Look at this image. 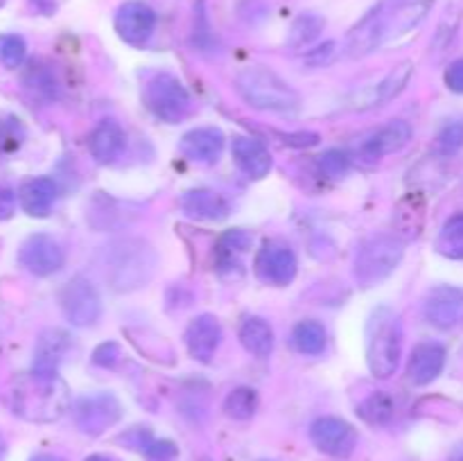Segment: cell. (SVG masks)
<instances>
[{"label": "cell", "mask_w": 463, "mask_h": 461, "mask_svg": "<svg viewBox=\"0 0 463 461\" xmlns=\"http://www.w3.org/2000/svg\"><path fill=\"white\" fill-rule=\"evenodd\" d=\"M384 43H387V0L369 9L353 25L346 36V43H344V52L351 59H360L375 52Z\"/></svg>", "instance_id": "obj_10"}, {"label": "cell", "mask_w": 463, "mask_h": 461, "mask_svg": "<svg viewBox=\"0 0 463 461\" xmlns=\"http://www.w3.org/2000/svg\"><path fill=\"white\" fill-rule=\"evenodd\" d=\"M72 416H75V425L81 432L89 434V437H99L122 419V405L113 393H90V396H81L75 402Z\"/></svg>", "instance_id": "obj_9"}, {"label": "cell", "mask_w": 463, "mask_h": 461, "mask_svg": "<svg viewBox=\"0 0 463 461\" xmlns=\"http://www.w3.org/2000/svg\"><path fill=\"white\" fill-rule=\"evenodd\" d=\"M463 147V120H452L439 131L437 149L443 156H455Z\"/></svg>", "instance_id": "obj_36"}, {"label": "cell", "mask_w": 463, "mask_h": 461, "mask_svg": "<svg viewBox=\"0 0 463 461\" xmlns=\"http://www.w3.org/2000/svg\"><path fill=\"white\" fill-rule=\"evenodd\" d=\"M16 199H18V194L14 193L9 185L0 183V221L9 220V217L16 212Z\"/></svg>", "instance_id": "obj_44"}, {"label": "cell", "mask_w": 463, "mask_h": 461, "mask_svg": "<svg viewBox=\"0 0 463 461\" xmlns=\"http://www.w3.org/2000/svg\"><path fill=\"white\" fill-rule=\"evenodd\" d=\"M5 455H7V441H5V437L0 434V461L5 459Z\"/></svg>", "instance_id": "obj_48"}, {"label": "cell", "mask_w": 463, "mask_h": 461, "mask_svg": "<svg viewBox=\"0 0 463 461\" xmlns=\"http://www.w3.org/2000/svg\"><path fill=\"white\" fill-rule=\"evenodd\" d=\"M276 138H280V143L289 145V147H315L319 145L321 136L315 134V131H289V134H283V131H271Z\"/></svg>", "instance_id": "obj_40"}, {"label": "cell", "mask_w": 463, "mask_h": 461, "mask_svg": "<svg viewBox=\"0 0 463 461\" xmlns=\"http://www.w3.org/2000/svg\"><path fill=\"white\" fill-rule=\"evenodd\" d=\"M459 461H463V456H461V459H459Z\"/></svg>", "instance_id": "obj_50"}, {"label": "cell", "mask_w": 463, "mask_h": 461, "mask_svg": "<svg viewBox=\"0 0 463 461\" xmlns=\"http://www.w3.org/2000/svg\"><path fill=\"white\" fill-rule=\"evenodd\" d=\"M23 86L39 99H57L59 90H61L57 72L52 71V66L43 61L30 63V68L23 75Z\"/></svg>", "instance_id": "obj_29"}, {"label": "cell", "mask_w": 463, "mask_h": 461, "mask_svg": "<svg viewBox=\"0 0 463 461\" xmlns=\"http://www.w3.org/2000/svg\"><path fill=\"white\" fill-rule=\"evenodd\" d=\"M143 104L147 111L167 125H179L193 116L194 102L184 81L172 72H156L143 86Z\"/></svg>", "instance_id": "obj_6"}, {"label": "cell", "mask_w": 463, "mask_h": 461, "mask_svg": "<svg viewBox=\"0 0 463 461\" xmlns=\"http://www.w3.org/2000/svg\"><path fill=\"white\" fill-rule=\"evenodd\" d=\"M9 407L21 419L32 423H52L66 414L71 393L59 373H21L9 387Z\"/></svg>", "instance_id": "obj_1"}, {"label": "cell", "mask_w": 463, "mask_h": 461, "mask_svg": "<svg viewBox=\"0 0 463 461\" xmlns=\"http://www.w3.org/2000/svg\"><path fill=\"white\" fill-rule=\"evenodd\" d=\"M446 366V346L439 342H423L411 351L407 378L416 387L434 382Z\"/></svg>", "instance_id": "obj_20"}, {"label": "cell", "mask_w": 463, "mask_h": 461, "mask_svg": "<svg viewBox=\"0 0 463 461\" xmlns=\"http://www.w3.org/2000/svg\"><path fill=\"white\" fill-rule=\"evenodd\" d=\"M411 72H414V66L410 61H402L401 66L392 68L387 75L383 77L380 81H375L373 86L364 89L362 93H357L353 98V108H373V107H383V104L392 102L396 95H401L405 90V86L410 84Z\"/></svg>", "instance_id": "obj_16"}, {"label": "cell", "mask_w": 463, "mask_h": 461, "mask_svg": "<svg viewBox=\"0 0 463 461\" xmlns=\"http://www.w3.org/2000/svg\"><path fill=\"white\" fill-rule=\"evenodd\" d=\"M30 3L34 5L41 14H45V16H50V14L57 9V0H30Z\"/></svg>", "instance_id": "obj_45"}, {"label": "cell", "mask_w": 463, "mask_h": 461, "mask_svg": "<svg viewBox=\"0 0 463 461\" xmlns=\"http://www.w3.org/2000/svg\"><path fill=\"white\" fill-rule=\"evenodd\" d=\"M434 0H387V43L423 23Z\"/></svg>", "instance_id": "obj_23"}, {"label": "cell", "mask_w": 463, "mask_h": 461, "mask_svg": "<svg viewBox=\"0 0 463 461\" xmlns=\"http://www.w3.org/2000/svg\"><path fill=\"white\" fill-rule=\"evenodd\" d=\"M59 301H61L63 316L77 328L95 325L102 316V298H99L95 285L84 276H75V278L68 280L63 285Z\"/></svg>", "instance_id": "obj_8"}, {"label": "cell", "mask_w": 463, "mask_h": 461, "mask_svg": "<svg viewBox=\"0 0 463 461\" xmlns=\"http://www.w3.org/2000/svg\"><path fill=\"white\" fill-rule=\"evenodd\" d=\"M127 147V134L122 129V125L113 118L98 122L93 131L89 136V152L102 165L118 161L122 156Z\"/></svg>", "instance_id": "obj_22"}, {"label": "cell", "mask_w": 463, "mask_h": 461, "mask_svg": "<svg viewBox=\"0 0 463 461\" xmlns=\"http://www.w3.org/2000/svg\"><path fill=\"white\" fill-rule=\"evenodd\" d=\"M59 197L57 181L50 176H32L18 190V202L30 217H48Z\"/></svg>", "instance_id": "obj_24"}, {"label": "cell", "mask_w": 463, "mask_h": 461, "mask_svg": "<svg viewBox=\"0 0 463 461\" xmlns=\"http://www.w3.org/2000/svg\"><path fill=\"white\" fill-rule=\"evenodd\" d=\"M411 140V127L405 120H389L378 131L369 136L360 145V154L366 161H380V158L396 154Z\"/></svg>", "instance_id": "obj_18"}, {"label": "cell", "mask_w": 463, "mask_h": 461, "mask_svg": "<svg viewBox=\"0 0 463 461\" xmlns=\"http://www.w3.org/2000/svg\"><path fill=\"white\" fill-rule=\"evenodd\" d=\"M235 90L249 107L258 111L289 116L301 107L297 90L265 66H247L235 75Z\"/></svg>", "instance_id": "obj_3"}, {"label": "cell", "mask_w": 463, "mask_h": 461, "mask_svg": "<svg viewBox=\"0 0 463 461\" xmlns=\"http://www.w3.org/2000/svg\"><path fill=\"white\" fill-rule=\"evenodd\" d=\"M5 3V0H0V5H3Z\"/></svg>", "instance_id": "obj_49"}, {"label": "cell", "mask_w": 463, "mask_h": 461, "mask_svg": "<svg viewBox=\"0 0 463 461\" xmlns=\"http://www.w3.org/2000/svg\"><path fill=\"white\" fill-rule=\"evenodd\" d=\"M104 249V278L116 292H134L152 280L158 258L145 240H118Z\"/></svg>", "instance_id": "obj_2"}, {"label": "cell", "mask_w": 463, "mask_h": 461, "mask_svg": "<svg viewBox=\"0 0 463 461\" xmlns=\"http://www.w3.org/2000/svg\"><path fill=\"white\" fill-rule=\"evenodd\" d=\"M222 337H224V333H222V324L217 321V316L199 315L185 328V348H188L193 360L208 364L215 357Z\"/></svg>", "instance_id": "obj_15"}, {"label": "cell", "mask_w": 463, "mask_h": 461, "mask_svg": "<svg viewBox=\"0 0 463 461\" xmlns=\"http://www.w3.org/2000/svg\"><path fill=\"white\" fill-rule=\"evenodd\" d=\"M292 346L306 357H317L328 346V333L317 319H303L292 330Z\"/></svg>", "instance_id": "obj_28"}, {"label": "cell", "mask_w": 463, "mask_h": 461, "mask_svg": "<svg viewBox=\"0 0 463 461\" xmlns=\"http://www.w3.org/2000/svg\"><path fill=\"white\" fill-rule=\"evenodd\" d=\"M321 32H324V18L319 14H301L298 18H294L292 27H289L288 45L289 48H306L312 41L319 39Z\"/></svg>", "instance_id": "obj_32"}, {"label": "cell", "mask_w": 463, "mask_h": 461, "mask_svg": "<svg viewBox=\"0 0 463 461\" xmlns=\"http://www.w3.org/2000/svg\"><path fill=\"white\" fill-rule=\"evenodd\" d=\"M240 343L256 357H269L274 351V328L262 316H247L240 325Z\"/></svg>", "instance_id": "obj_27"}, {"label": "cell", "mask_w": 463, "mask_h": 461, "mask_svg": "<svg viewBox=\"0 0 463 461\" xmlns=\"http://www.w3.org/2000/svg\"><path fill=\"white\" fill-rule=\"evenodd\" d=\"M310 441L324 455L348 459L357 447V429L339 416H321L310 425Z\"/></svg>", "instance_id": "obj_11"}, {"label": "cell", "mask_w": 463, "mask_h": 461, "mask_svg": "<svg viewBox=\"0 0 463 461\" xmlns=\"http://www.w3.org/2000/svg\"><path fill=\"white\" fill-rule=\"evenodd\" d=\"M68 343L71 342H68V334L63 330H45L36 342L32 369L39 371V373H57L59 364L68 351Z\"/></svg>", "instance_id": "obj_25"}, {"label": "cell", "mask_w": 463, "mask_h": 461, "mask_svg": "<svg viewBox=\"0 0 463 461\" xmlns=\"http://www.w3.org/2000/svg\"><path fill=\"white\" fill-rule=\"evenodd\" d=\"M224 149V134L217 127H194L179 140V152L193 163H215Z\"/></svg>", "instance_id": "obj_21"}, {"label": "cell", "mask_w": 463, "mask_h": 461, "mask_svg": "<svg viewBox=\"0 0 463 461\" xmlns=\"http://www.w3.org/2000/svg\"><path fill=\"white\" fill-rule=\"evenodd\" d=\"M113 25L127 45L143 48L156 30V12L143 0H127L118 7Z\"/></svg>", "instance_id": "obj_12"}, {"label": "cell", "mask_w": 463, "mask_h": 461, "mask_svg": "<svg viewBox=\"0 0 463 461\" xmlns=\"http://www.w3.org/2000/svg\"><path fill=\"white\" fill-rule=\"evenodd\" d=\"M258 409V393L251 387H238L226 396L224 411L233 420H249Z\"/></svg>", "instance_id": "obj_33"}, {"label": "cell", "mask_w": 463, "mask_h": 461, "mask_svg": "<svg viewBox=\"0 0 463 461\" xmlns=\"http://www.w3.org/2000/svg\"><path fill=\"white\" fill-rule=\"evenodd\" d=\"M405 256V242L396 233H378L360 244L353 274L360 287H373L398 269Z\"/></svg>", "instance_id": "obj_5"}, {"label": "cell", "mask_w": 463, "mask_h": 461, "mask_svg": "<svg viewBox=\"0 0 463 461\" xmlns=\"http://www.w3.org/2000/svg\"><path fill=\"white\" fill-rule=\"evenodd\" d=\"M357 416H360L366 425L384 428V425L392 423L393 416H396V402H393V398L389 396L387 391H375L357 405Z\"/></svg>", "instance_id": "obj_30"}, {"label": "cell", "mask_w": 463, "mask_h": 461, "mask_svg": "<svg viewBox=\"0 0 463 461\" xmlns=\"http://www.w3.org/2000/svg\"><path fill=\"white\" fill-rule=\"evenodd\" d=\"M423 316L434 328H457L463 324V289L452 285H439L430 289L423 301Z\"/></svg>", "instance_id": "obj_14"}, {"label": "cell", "mask_w": 463, "mask_h": 461, "mask_svg": "<svg viewBox=\"0 0 463 461\" xmlns=\"http://www.w3.org/2000/svg\"><path fill=\"white\" fill-rule=\"evenodd\" d=\"M437 251L450 260H463V211L448 217L437 238Z\"/></svg>", "instance_id": "obj_31"}, {"label": "cell", "mask_w": 463, "mask_h": 461, "mask_svg": "<svg viewBox=\"0 0 463 461\" xmlns=\"http://www.w3.org/2000/svg\"><path fill=\"white\" fill-rule=\"evenodd\" d=\"M122 360V351L116 342L99 343L93 351V364L102 366V369H116Z\"/></svg>", "instance_id": "obj_39"}, {"label": "cell", "mask_w": 463, "mask_h": 461, "mask_svg": "<svg viewBox=\"0 0 463 461\" xmlns=\"http://www.w3.org/2000/svg\"><path fill=\"white\" fill-rule=\"evenodd\" d=\"M179 206L185 215L202 221H222L231 215L229 199L211 188L185 190L179 199Z\"/></svg>", "instance_id": "obj_19"}, {"label": "cell", "mask_w": 463, "mask_h": 461, "mask_svg": "<svg viewBox=\"0 0 463 461\" xmlns=\"http://www.w3.org/2000/svg\"><path fill=\"white\" fill-rule=\"evenodd\" d=\"M116 441L120 443V446L129 447V450L147 452V447L154 443V434L149 428H129L127 432H122Z\"/></svg>", "instance_id": "obj_38"}, {"label": "cell", "mask_w": 463, "mask_h": 461, "mask_svg": "<svg viewBox=\"0 0 463 461\" xmlns=\"http://www.w3.org/2000/svg\"><path fill=\"white\" fill-rule=\"evenodd\" d=\"M446 86L452 90V93L463 95V59H457L450 66L446 68Z\"/></svg>", "instance_id": "obj_43"}, {"label": "cell", "mask_w": 463, "mask_h": 461, "mask_svg": "<svg viewBox=\"0 0 463 461\" xmlns=\"http://www.w3.org/2000/svg\"><path fill=\"white\" fill-rule=\"evenodd\" d=\"M317 165H319L321 176H326V179H342L348 167H351V156L344 149H328V152L317 158Z\"/></svg>", "instance_id": "obj_35"}, {"label": "cell", "mask_w": 463, "mask_h": 461, "mask_svg": "<svg viewBox=\"0 0 463 461\" xmlns=\"http://www.w3.org/2000/svg\"><path fill=\"white\" fill-rule=\"evenodd\" d=\"M18 262L34 276H52L63 267L66 253L52 235L36 233L21 244Z\"/></svg>", "instance_id": "obj_13"}, {"label": "cell", "mask_w": 463, "mask_h": 461, "mask_svg": "<svg viewBox=\"0 0 463 461\" xmlns=\"http://www.w3.org/2000/svg\"><path fill=\"white\" fill-rule=\"evenodd\" d=\"M335 54H337V43L335 41H326L324 45H319V48L310 50L306 54V63L312 68H324L333 61Z\"/></svg>", "instance_id": "obj_42"}, {"label": "cell", "mask_w": 463, "mask_h": 461, "mask_svg": "<svg viewBox=\"0 0 463 461\" xmlns=\"http://www.w3.org/2000/svg\"><path fill=\"white\" fill-rule=\"evenodd\" d=\"M27 43L18 34H0V66L21 68L25 61Z\"/></svg>", "instance_id": "obj_34"}, {"label": "cell", "mask_w": 463, "mask_h": 461, "mask_svg": "<svg viewBox=\"0 0 463 461\" xmlns=\"http://www.w3.org/2000/svg\"><path fill=\"white\" fill-rule=\"evenodd\" d=\"M231 154H233L238 170L249 179H265L271 167H274L269 147L260 138H253V136H235L233 145H231Z\"/></svg>", "instance_id": "obj_17"}, {"label": "cell", "mask_w": 463, "mask_h": 461, "mask_svg": "<svg viewBox=\"0 0 463 461\" xmlns=\"http://www.w3.org/2000/svg\"><path fill=\"white\" fill-rule=\"evenodd\" d=\"M253 271L260 283L271 285V287H288L297 278V253L280 240H265L253 260Z\"/></svg>", "instance_id": "obj_7"}, {"label": "cell", "mask_w": 463, "mask_h": 461, "mask_svg": "<svg viewBox=\"0 0 463 461\" xmlns=\"http://www.w3.org/2000/svg\"><path fill=\"white\" fill-rule=\"evenodd\" d=\"M30 461H66V459H61V456H57V455H48V452H43V455H34Z\"/></svg>", "instance_id": "obj_47"}, {"label": "cell", "mask_w": 463, "mask_h": 461, "mask_svg": "<svg viewBox=\"0 0 463 461\" xmlns=\"http://www.w3.org/2000/svg\"><path fill=\"white\" fill-rule=\"evenodd\" d=\"M176 455H179V447L170 438H154V443L145 452L149 461H172Z\"/></svg>", "instance_id": "obj_41"}, {"label": "cell", "mask_w": 463, "mask_h": 461, "mask_svg": "<svg viewBox=\"0 0 463 461\" xmlns=\"http://www.w3.org/2000/svg\"><path fill=\"white\" fill-rule=\"evenodd\" d=\"M402 357V321L392 307L373 310L366 324V364L371 375L387 380L396 373Z\"/></svg>", "instance_id": "obj_4"}, {"label": "cell", "mask_w": 463, "mask_h": 461, "mask_svg": "<svg viewBox=\"0 0 463 461\" xmlns=\"http://www.w3.org/2000/svg\"><path fill=\"white\" fill-rule=\"evenodd\" d=\"M84 461H120L113 455H102V452H95V455H89Z\"/></svg>", "instance_id": "obj_46"}, {"label": "cell", "mask_w": 463, "mask_h": 461, "mask_svg": "<svg viewBox=\"0 0 463 461\" xmlns=\"http://www.w3.org/2000/svg\"><path fill=\"white\" fill-rule=\"evenodd\" d=\"M253 238L244 229H231L224 235H220L215 244V265L222 271H233L240 267V256L251 249Z\"/></svg>", "instance_id": "obj_26"}, {"label": "cell", "mask_w": 463, "mask_h": 461, "mask_svg": "<svg viewBox=\"0 0 463 461\" xmlns=\"http://www.w3.org/2000/svg\"><path fill=\"white\" fill-rule=\"evenodd\" d=\"M25 140V129L18 122V118H0V154L14 152Z\"/></svg>", "instance_id": "obj_37"}]
</instances>
